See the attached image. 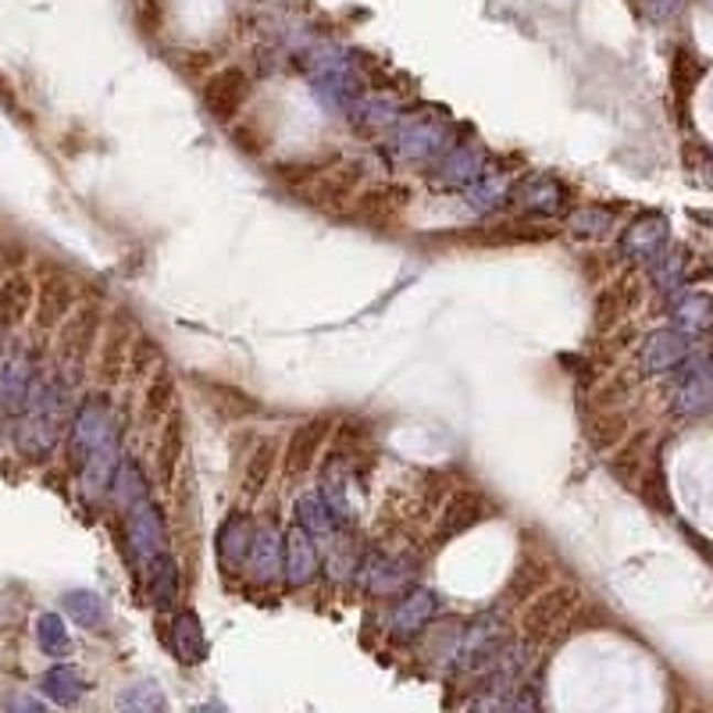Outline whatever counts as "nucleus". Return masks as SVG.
I'll return each mask as SVG.
<instances>
[{
	"label": "nucleus",
	"mask_w": 713,
	"mask_h": 713,
	"mask_svg": "<svg viewBox=\"0 0 713 713\" xmlns=\"http://www.w3.org/2000/svg\"><path fill=\"white\" fill-rule=\"evenodd\" d=\"M132 328H129V317H111L108 328H104V336H100V346H97V382L104 389H111L118 386L121 378L129 375V354H132Z\"/></svg>",
	"instance_id": "6ab92c4d"
},
{
	"label": "nucleus",
	"mask_w": 713,
	"mask_h": 713,
	"mask_svg": "<svg viewBox=\"0 0 713 713\" xmlns=\"http://www.w3.org/2000/svg\"><path fill=\"white\" fill-rule=\"evenodd\" d=\"M158 371H164V354H161V343L150 339V336H136L132 343V354H129V375L136 382H150Z\"/></svg>",
	"instance_id": "79ce46f5"
},
{
	"label": "nucleus",
	"mask_w": 713,
	"mask_h": 713,
	"mask_svg": "<svg viewBox=\"0 0 713 713\" xmlns=\"http://www.w3.org/2000/svg\"><path fill=\"white\" fill-rule=\"evenodd\" d=\"M253 536H257V525L247 510H229L225 514V521L218 525L215 532V560L222 574H242L247 571V560H250V545H253Z\"/></svg>",
	"instance_id": "dca6fc26"
},
{
	"label": "nucleus",
	"mask_w": 713,
	"mask_h": 713,
	"mask_svg": "<svg viewBox=\"0 0 713 713\" xmlns=\"http://www.w3.org/2000/svg\"><path fill=\"white\" fill-rule=\"evenodd\" d=\"M40 368H43L40 354L29 350L25 343L0 346V411L19 418L22 403L29 397V386H33Z\"/></svg>",
	"instance_id": "9d476101"
},
{
	"label": "nucleus",
	"mask_w": 713,
	"mask_h": 713,
	"mask_svg": "<svg viewBox=\"0 0 713 713\" xmlns=\"http://www.w3.org/2000/svg\"><path fill=\"white\" fill-rule=\"evenodd\" d=\"M700 75H703V68H700V61H695V54H692L689 47L674 51V61H671V86H674V94H678L681 104H685V100L692 97V89H695V83H700Z\"/></svg>",
	"instance_id": "c03bdc74"
},
{
	"label": "nucleus",
	"mask_w": 713,
	"mask_h": 713,
	"mask_svg": "<svg viewBox=\"0 0 713 713\" xmlns=\"http://www.w3.org/2000/svg\"><path fill=\"white\" fill-rule=\"evenodd\" d=\"M585 432H588V443L599 453H614L617 446H625V439L631 435V421L625 411H593Z\"/></svg>",
	"instance_id": "c9c22d12"
},
{
	"label": "nucleus",
	"mask_w": 713,
	"mask_h": 713,
	"mask_svg": "<svg viewBox=\"0 0 713 713\" xmlns=\"http://www.w3.org/2000/svg\"><path fill=\"white\" fill-rule=\"evenodd\" d=\"M639 493H642L653 507H660V510L671 507V504H667V478H663L660 467H646L642 478H639Z\"/></svg>",
	"instance_id": "a18cd8bd"
},
{
	"label": "nucleus",
	"mask_w": 713,
	"mask_h": 713,
	"mask_svg": "<svg viewBox=\"0 0 713 713\" xmlns=\"http://www.w3.org/2000/svg\"><path fill=\"white\" fill-rule=\"evenodd\" d=\"M553 582H550V568H545V560H539V557H525L518 568H514V574H510V582H507V588H504V599L507 603H518V606H525L528 599H536L542 588H550Z\"/></svg>",
	"instance_id": "2f4dec72"
},
{
	"label": "nucleus",
	"mask_w": 713,
	"mask_h": 713,
	"mask_svg": "<svg viewBox=\"0 0 713 713\" xmlns=\"http://www.w3.org/2000/svg\"><path fill=\"white\" fill-rule=\"evenodd\" d=\"M175 411H179L175 407V378L169 375V368H164L143 386L140 418H143V424H164Z\"/></svg>",
	"instance_id": "f704fd0d"
},
{
	"label": "nucleus",
	"mask_w": 713,
	"mask_h": 713,
	"mask_svg": "<svg viewBox=\"0 0 713 713\" xmlns=\"http://www.w3.org/2000/svg\"><path fill=\"white\" fill-rule=\"evenodd\" d=\"M40 692L47 695L51 703H57V706H75V703L83 700L86 681H83V674H79V671H75V667L57 663V667H51L47 674H43Z\"/></svg>",
	"instance_id": "e433bc0d"
},
{
	"label": "nucleus",
	"mask_w": 713,
	"mask_h": 713,
	"mask_svg": "<svg viewBox=\"0 0 713 713\" xmlns=\"http://www.w3.org/2000/svg\"><path fill=\"white\" fill-rule=\"evenodd\" d=\"M571 239L582 242H603L611 239L617 229V210L603 207V204H585V207H571V215L564 218Z\"/></svg>",
	"instance_id": "c756f323"
},
{
	"label": "nucleus",
	"mask_w": 713,
	"mask_h": 713,
	"mask_svg": "<svg viewBox=\"0 0 713 713\" xmlns=\"http://www.w3.org/2000/svg\"><path fill=\"white\" fill-rule=\"evenodd\" d=\"M439 617V596L432 588H407V593L389 606L386 628L397 642H411L421 631H429V625Z\"/></svg>",
	"instance_id": "2eb2a0df"
},
{
	"label": "nucleus",
	"mask_w": 713,
	"mask_h": 713,
	"mask_svg": "<svg viewBox=\"0 0 713 713\" xmlns=\"http://www.w3.org/2000/svg\"><path fill=\"white\" fill-rule=\"evenodd\" d=\"M143 582H147V596H150V603H154V611L179 614V603H182V571H179L172 553L154 560V564L143 571Z\"/></svg>",
	"instance_id": "c85d7f7f"
},
{
	"label": "nucleus",
	"mask_w": 713,
	"mask_h": 713,
	"mask_svg": "<svg viewBox=\"0 0 713 713\" xmlns=\"http://www.w3.org/2000/svg\"><path fill=\"white\" fill-rule=\"evenodd\" d=\"M507 713H542V700H539V692H536L532 685H521L518 692H514V700H510Z\"/></svg>",
	"instance_id": "49530a36"
},
{
	"label": "nucleus",
	"mask_w": 713,
	"mask_h": 713,
	"mask_svg": "<svg viewBox=\"0 0 713 713\" xmlns=\"http://www.w3.org/2000/svg\"><path fill=\"white\" fill-rule=\"evenodd\" d=\"M61 606L83 628H104V620H108V606H104L97 593H89V588H72V593L61 596Z\"/></svg>",
	"instance_id": "ea45409f"
},
{
	"label": "nucleus",
	"mask_w": 713,
	"mask_h": 713,
	"mask_svg": "<svg viewBox=\"0 0 713 713\" xmlns=\"http://www.w3.org/2000/svg\"><path fill=\"white\" fill-rule=\"evenodd\" d=\"M172 653L190 667L204 663V657H207V639H204L201 617H196L193 611H179L172 620Z\"/></svg>",
	"instance_id": "473e14b6"
},
{
	"label": "nucleus",
	"mask_w": 713,
	"mask_h": 713,
	"mask_svg": "<svg viewBox=\"0 0 713 713\" xmlns=\"http://www.w3.org/2000/svg\"><path fill=\"white\" fill-rule=\"evenodd\" d=\"M118 713H169V700L158 681H136L118 692Z\"/></svg>",
	"instance_id": "a19ab883"
},
{
	"label": "nucleus",
	"mask_w": 713,
	"mask_h": 713,
	"mask_svg": "<svg viewBox=\"0 0 713 713\" xmlns=\"http://www.w3.org/2000/svg\"><path fill=\"white\" fill-rule=\"evenodd\" d=\"M317 568H322V560H317V542L303 532L300 525H290V532H285L282 579L290 582L293 588H307L317 579Z\"/></svg>",
	"instance_id": "393cba45"
},
{
	"label": "nucleus",
	"mask_w": 713,
	"mask_h": 713,
	"mask_svg": "<svg viewBox=\"0 0 713 713\" xmlns=\"http://www.w3.org/2000/svg\"><path fill=\"white\" fill-rule=\"evenodd\" d=\"M489 169V158L478 143H450L443 154H439L429 164V175H432V186H443V190H472L475 182L485 175Z\"/></svg>",
	"instance_id": "9b49d317"
},
{
	"label": "nucleus",
	"mask_w": 713,
	"mask_h": 713,
	"mask_svg": "<svg viewBox=\"0 0 713 713\" xmlns=\"http://www.w3.org/2000/svg\"><path fill=\"white\" fill-rule=\"evenodd\" d=\"M421 571V557L411 550H368L357 564V588L375 599L386 596H403L407 585L418 579Z\"/></svg>",
	"instance_id": "0eeeda50"
},
{
	"label": "nucleus",
	"mask_w": 713,
	"mask_h": 713,
	"mask_svg": "<svg viewBox=\"0 0 713 713\" xmlns=\"http://www.w3.org/2000/svg\"><path fill=\"white\" fill-rule=\"evenodd\" d=\"M282 564H285V536L279 532V525L276 521L257 525L247 574L257 585H276L282 579Z\"/></svg>",
	"instance_id": "412c9836"
},
{
	"label": "nucleus",
	"mask_w": 713,
	"mask_h": 713,
	"mask_svg": "<svg viewBox=\"0 0 713 713\" xmlns=\"http://www.w3.org/2000/svg\"><path fill=\"white\" fill-rule=\"evenodd\" d=\"M79 307V285L61 271H51L36 282V307H33V325L40 332H57L65 325V317Z\"/></svg>",
	"instance_id": "f3484780"
},
{
	"label": "nucleus",
	"mask_w": 713,
	"mask_h": 713,
	"mask_svg": "<svg viewBox=\"0 0 713 713\" xmlns=\"http://www.w3.org/2000/svg\"><path fill=\"white\" fill-rule=\"evenodd\" d=\"M104 328H108V322H104V307L89 300V303H79V307L65 317V325L54 332V354H57V364L65 368L68 378L83 375L86 364L97 357Z\"/></svg>",
	"instance_id": "423d86ee"
},
{
	"label": "nucleus",
	"mask_w": 713,
	"mask_h": 713,
	"mask_svg": "<svg viewBox=\"0 0 713 713\" xmlns=\"http://www.w3.org/2000/svg\"><path fill=\"white\" fill-rule=\"evenodd\" d=\"M450 143V121L435 111H418L397 121L386 140V154L397 164H432Z\"/></svg>",
	"instance_id": "20e7f679"
},
{
	"label": "nucleus",
	"mask_w": 713,
	"mask_h": 713,
	"mask_svg": "<svg viewBox=\"0 0 713 713\" xmlns=\"http://www.w3.org/2000/svg\"><path fill=\"white\" fill-rule=\"evenodd\" d=\"M250 100V79L242 68H222L215 75H207L204 83V108L215 121H236L239 111L247 108Z\"/></svg>",
	"instance_id": "a211bd4d"
},
{
	"label": "nucleus",
	"mask_w": 713,
	"mask_h": 713,
	"mask_svg": "<svg viewBox=\"0 0 713 713\" xmlns=\"http://www.w3.org/2000/svg\"><path fill=\"white\" fill-rule=\"evenodd\" d=\"M689 713H706V710H700V706H695V710H689Z\"/></svg>",
	"instance_id": "09e8293b"
},
{
	"label": "nucleus",
	"mask_w": 713,
	"mask_h": 713,
	"mask_svg": "<svg viewBox=\"0 0 713 713\" xmlns=\"http://www.w3.org/2000/svg\"><path fill=\"white\" fill-rule=\"evenodd\" d=\"M68 453L86 496L111 493L115 475L126 457H121V421L115 414L108 389L86 392L83 403L75 407Z\"/></svg>",
	"instance_id": "f257e3e1"
},
{
	"label": "nucleus",
	"mask_w": 713,
	"mask_h": 713,
	"mask_svg": "<svg viewBox=\"0 0 713 713\" xmlns=\"http://www.w3.org/2000/svg\"><path fill=\"white\" fill-rule=\"evenodd\" d=\"M510 190H514V175L499 172V169H493V164H489L475 186L464 190V196L475 204V210H496V207H504L510 201Z\"/></svg>",
	"instance_id": "58836bf2"
},
{
	"label": "nucleus",
	"mask_w": 713,
	"mask_h": 713,
	"mask_svg": "<svg viewBox=\"0 0 713 713\" xmlns=\"http://www.w3.org/2000/svg\"><path fill=\"white\" fill-rule=\"evenodd\" d=\"M121 521H126V550L140 571H147L154 560L169 557V528H164L154 496L132 499L129 507H121Z\"/></svg>",
	"instance_id": "6e6552de"
},
{
	"label": "nucleus",
	"mask_w": 713,
	"mask_h": 713,
	"mask_svg": "<svg viewBox=\"0 0 713 713\" xmlns=\"http://www.w3.org/2000/svg\"><path fill=\"white\" fill-rule=\"evenodd\" d=\"M510 642V628L504 611H482L472 620H464L457 628V639H453L450 653H446V674L450 681H464V685H478V681L493 671V663Z\"/></svg>",
	"instance_id": "7ed1b4c3"
},
{
	"label": "nucleus",
	"mask_w": 713,
	"mask_h": 713,
	"mask_svg": "<svg viewBox=\"0 0 713 713\" xmlns=\"http://www.w3.org/2000/svg\"><path fill=\"white\" fill-rule=\"evenodd\" d=\"M485 514H489V504H485V496L478 489H457L450 493V499L439 510V539H453L467 532V528H475Z\"/></svg>",
	"instance_id": "a878e982"
},
{
	"label": "nucleus",
	"mask_w": 713,
	"mask_h": 713,
	"mask_svg": "<svg viewBox=\"0 0 713 713\" xmlns=\"http://www.w3.org/2000/svg\"><path fill=\"white\" fill-rule=\"evenodd\" d=\"M293 525H300L303 532H307L314 542H332V536L339 532V528H346L339 518H336V510L328 507V499L322 496V489H311V493H300L296 496V504H293Z\"/></svg>",
	"instance_id": "bb28decb"
},
{
	"label": "nucleus",
	"mask_w": 713,
	"mask_h": 713,
	"mask_svg": "<svg viewBox=\"0 0 713 713\" xmlns=\"http://www.w3.org/2000/svg\"><path fill=\"white\" fill-rule=\"evenodd\" d=\"M346 118H350V126L360 136H382L397 129L403 111H400V100H392L389 94H364L346 108Z\"/></svg>",
	"instance_id": "b1692460"
},
{
	"label": "nucleus",
	"mask_w": 713,
	"mask_h": 713,
	"mask_svg": "<svg viewBox=\"0 0 713 713\" xmlns=\"http://www.w3.org/2000/svg\"><path fill=\"white\" fill-rule=\"evenodd\" d=\"M311 83H314V97L317 100H325L328 108H343V111L350 108L357 97L368 94V89H364V79L350 65H346L343 57L322 61V65H317L314 75H311Z\"/></svg>",
	"instance_id": "aec40b11"
},
{
	"label": "nucleus",
	"mask_w": 713,
	"mask_h": 713,
	"mask_svg": "<svg viewBox=\"0 0 713 713\" xmlns=\"http://www.w3.org/2000/svg\"><path fill=\"white\" fill-rule=\"evenodd\" d=\"M8 713H47V706H43L36 695H14L8 703Z\"/></svg>",
	"instance_id": "de8ad7c7"
},
{
	"label": "nucleus",
	"mask_w": 713,
	"mask_h": 713,
	"mask_svg": "<svg viewBox=\"0 0 713 713\" xmlns=\"http://www.w3.org/2000/svg\"><path fill=\"white\" fill-rule=\"evenodd\" d=\"M332 435H336V424H332V418H311V421L296 424V429L290 432V439H285V453H282L285 475H290V478L311 475L317 467V461H322V450L328 446Z\"/></svg>",
	"instance_id": "4468645a"
},
{
	"label": "nucleus",
	"mask_w": 713,
	"mask_h": 713,
	"mask_svg": "<svg viewBox=\"0 0 713 713\" xmlns=\"http://www.w3.org/2000/svg\"><path fill=\"white\" fill-rule=\"evenodd\" d=\"M407 201H411V190L392 186V182H378V186L364 190L350 207H354V215H357L360 222H368V225H389L392 218L400 215V207H407Z\"/></svg>",
	"instance_id": "cd10ccee"
},
{
	"label": "nucleus",
	"mask_w": 713,
	"mask_h": 713,
	"mask_svg": "<svg viewBox=\"0 0 713 713\" xmlns=\"http://www.w3.org/2000/svg\"><path fill=\"white\" fill-rule=\"evenodd\" d=\"M667 311H671L678 328H685V332H713V296L710 293L681 290L678 296H671Z\"/></svg>",
	"instance_id": "72a5a7b5"
},
{
	"label": "nucleus",
	"mask_w": 713,
	"mask_h": 713,
	"mask_svg": "<svg viewBox=\"0 0 713 713\" xmlns=\"http://www.w3.org/2000/svg\"><path fill=\"white\" fill-rule=\"evenodd\" d=\"M36 307V279L29 271H8L0 279V339L25 325V317Z\"/></svg>",
	"instance_id": "5701e85b"
},
{
	"label": "nucleus",
	"mask_w": 713,
	"mask_h": 713,
	"mask_svg": "<svg viewBox=\"0 0 713 713\" xmlns=\"http://www.w3.org/2000/svg\"><path fill=\"white\" fill-rule=\"evenodd\" d=\"M36 642L40 649L47 657L61 660V657H68L72 653V635L65 628V617H57V614H40L36 620Z\"/></svg>",
	"instance_id": "37998d69"
},
{
	"label": "nucleus",
	"mask_w": 713,
	"mask_h": 713,
	"mask_svg": "<svg viewBox=\"0 0 713 713\" xmlns=\"http://www.w3.org/2000/svg\"><path fill=\"white\" fill-rule=\"evenodd\" d=\"M689 360V339L681 332L657 328L639 343V371L642 375H674Z\"/></svg>",
	"instance_id": "4be33fe9"
},
{
	"label": "nucleus",
	"mask_w": 713,
	"mask_h": 713,
	"mask_svg": "<svg viewBox=\"0 0 713 713\" xmlns=\"http://www.w3.org/2000/svg\"><path fill=\"white\" fill-rule=\"evenodd\" d=\"M279 450L276 443H261L253 453H250V461L247 467H242V496L253 499V496H261L271 478H276V467H279Z\"/></svg>",
	"instance_id": "4c0bfd02"
},
{
	"label": "nucleus",
	"mask_w": 713,
	"mask_h": 713,
	"mask_svg": "<svg viewBox=\"0 0 713 713\" xmlns=\"http://www.w3.org/2000/svg\"><path fill=\"white\" fill-rule=\"evenodd\" d=\"M72 382L75 378H68L57 360L43 364L36 371L19 411V424H14V446H19L25 461L43 464L57 450L61 439L72 432Z\"/></svg>",
	"instance_id": "f03ea898"
},
{
	"label": "nucleus",
	"mask_w": 713,
	"mask_h": 713,
	"mask_svg": "<svg viewBox=\"0 0 713 713\" xmlns=\"http://www.w3.org/2000/svg\"><path fill=\"white\" fill-rule=\"evenodd\" d=\"M667 236H671V225H667L660 210H642L617 236V257L628 264H653L667 250Z\"/></svg>",
	"instance_id": "f8f14e48"
},
{
	"label": "nucleus",
	"mask_w": 713,
	"mask_h": 713,
	"mask_svg": "<svg viewBox=\"0 0 713 713\" xmlns=\"http://www.w3.org/2000/svg\"><path fill=\"white\" fill-rule=\"evenodd\" d=\"M507 207H514L525 218H568L571 215V186L560 175L532 172L525 179H514Z\"/></svg>",
	"instance_id": "1a4fd4ad"
},
{
	"label": "nucleus",
	"mask_w": 713,
	"mask_h": 713,
	"mask_svg": "<svg viewBox=\"0 0 713 713\" xmlns=\"http://www.w3.org/2000/svg\"><path fill=\"white\" fill-rule=\"evenodd\" d=\"M579 606H582V593L574 585H568V582H557L550 588H542L536 599L525 603L521 620H518V631H521L518 639L528 642L532 649L545 646L574 614H579Z\"/></svg>",
	"instance_id": "39448f33"
},
{
	"label": "nucleus",
	"mask_w": 713,
	"mask_h": 713,
	"mask_svg": "<svg viewBox=\"0 0 713 713\" xmlns=\"http://www.w3.org/2000/svg\"><path fill=\"white\" fill-rule=\"evenodd\" d=\"M182 411H175L169 421L161 424V435L154 443V472H158V482L164 489H172L175 478H179V461H182Z\"/></svg>",
	"instance_id": "7c9ffc66"
},
{
	"label": "nucleus",
	"mask_w": 713,
	"mask_h": 713,
	"mask_svg": "<svg viewBox=\"0 0 713 713\" xmlns=\"http://www.w3.org/2000/svg\"><path fill=\"white\" fill-rule=\"evenodd\" d=\"M642 296H646V285L635 271H625V276H617L614 282H606L596 293V303H593L596 332H614V328L625 325L628 317L639 311Z\"/></svg>",
	"instance_id": "ddd939ff"
}]
</instances>
